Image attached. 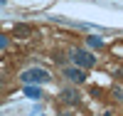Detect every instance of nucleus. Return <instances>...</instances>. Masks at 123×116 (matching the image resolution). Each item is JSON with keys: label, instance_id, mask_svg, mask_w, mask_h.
<instances>
[{"label": "nucleus", "instance_id": "5", "mask_svg": "<svg viewBox=\"0 0 123 116\" xmlns=\"http://www.w3.org/2000/svg\"><path fill=\"white\" fill-rule=\"evenodd\" d=\"M30 32H32V27H27V25H15V35H17V37H27Z\"/></svg>", "mask_w": 123, "mask_h": 116}, {"label": "nucleus", "instance_id": "1", "mask_svg": "<svg viewBox=\"0 0 123 116\" xmlns=\"http://www.w3.org/2000/svg\"><path fill=\"white\" fill-rule=\"evenodd\" d=\"M20 79L25 82V87H35V84H47L52 77H49V72H47V69L32 67V69H25L22 74H20Z\"/></svg>", "mask_w": 123, "mask_h": 116}, {"label": "nucleus", "instance_id": "4", "mask_svg": "<svg viewBox=\"0 0 123 116\" xmlns=\"http://www.w3.org/2000/svg\"><path fill=\"white\" fill-rule=\"evenodd\" d=\"M62 99H64L67 104H79L81 94H79L76 89H62Z\"/></svg>", "mask_w": 123, "mask_h": 116}, {"label": "nucleus", "instance_id": "7", "mask_svg": "<svg viewBox=\"0 0 123 116\" xmlns=\"http://www.w3.org/2000/svg\"><path fill=\"white\" fill-rule=\"evenodd\" d=\"M25 94L30 99H39V96H42V91H39L37 87H25Z\"/></svg>", "mask_w": 123, "mask_h": 116}, {"label": "nucleus", "instance_id": "3", "mask_svg": "<svg viewBox=\"0 0 123 116\" xmlns=\"http://www.w3.org/2000/svg\"><path fill=\"white\" fill-rule=\"evenodd\" d=\"M64 77H67L69 82H74V84H81V82L86 79L81 67H64Z\"/></svg>", "mask_w": 123, "mask_h": 116}, {"label": "nucleus", "instance_id": "2", "mask_svg": "<svg viewBox=\"0 0 123 116\" xmlns=\"http://www.w3.org/2000/svg\"><path fill=\"white\" fill-rule=\"evenodd\" d=\"M71 59H74V64L81 67V69H91L96 64V57L91 55V52H86V49H74L71 52Z\"/></svg>", "mask_w": 123, "mask_h": 116}, {"label": "nucleus", "instance_id": "8", "mask_svg": "<svg viewBox=\"0 0 123 116\" xmlns=\"http://www.w3.org/2000/svg\"><path fill=\"white\" fill-rule=\"evenodd\" d=\"M113 96H116L118 101H123V87H116V89H113Z\"/></svg>", "mask_w": 123, "mask_h": 116}, {"label": "nucleus", "instance_id": "6", "mask_svg": "<svg viewBox=\"0 0 123 116\" xmlns=\"http://www.w3.org/2000/svg\"><path fill=\"white\" fill-rule=\"evenodd\" d=\"M86 42H89V47H96V49H101V47H104V40H101V37H96V35L86 37Z\"/></svg>", "mask_w": 123, "mask_h": 116}, {"label": "nucleus", "instance_id": "9", "mask_svg": "<svg viewBox=\"0 0 123 116\" xmlns=\"http://www.w3.org/2000/svg\"><path fill=\"white\" fill-rule=\"evenodd\" d=\"M62 116H71V114H62Z\"/></svg>", "mask_w": 123, "mask_h": 116}]
</instances>
